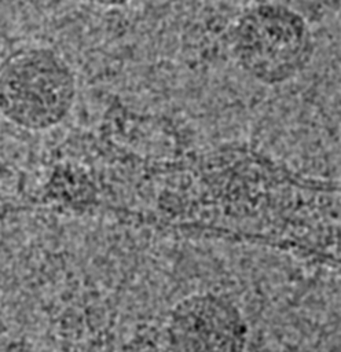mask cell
Here are the masks:
<instances>
[{
    "instance_id": "3957f363",
    "label": "cell",
    "mask_w": 341,
    "mask_h": 352,
    "mask_svg": "<svg viewBox=\"0 0 341 352\" xmlns=\"http://www.w3.org/2000/svg\"><path fill=\"white\" fill-rule=\"evenodd\" d=\"M165 334L169 352H245L249 327L234 300L202 292L173 305Z\"/></svg>"
},
{
    "instance_id": "5b68a950",
    "label": "cell",
    "mask_w": 341,
    "mask_h": 352,
    "mask_svg": "<svg viewBox=\"0 0 341 352\" xmlns=\"http://www.w3.org/2000/svg\"><path fill=\"white\" fill-rule=\"evenodd\" d=\"M89 4H94L96 7H103V8H118L129 4L132 0H85Z\"/></svg>"
},
{
    "instance_id": "277c9868",
    "label": "cell",
    "mask_w": 341,
    "mask_h": 352,
    "mask_svg": "<svg viewBox=\"0 0 341 352\" xmlns=\"http://www.w3.org/2000/svg\"><path fill=\"white\" fill-rule=\"evenodd\" d=\"M292 8L309 23L318 22L338 10L340 0H265Z\"/></svg>"
},
{
    "instance_id": "7a4b0ae2",
    "label": "cell",
    "mask_w": 341,
    "mask_h": 352,
    "mask_svg": "<svg viewBox=\"0 0 341 352\" xmlns=\"http://www.w3.org/2000/svg\"><path fill=\"white\" fill-rule=\"evenodd\" d=\"M77 96L72 65L47 45H22L0 59V114L33 132L48 131L70 114Z\"/></svg>"
},
{
    "instance_id": "6da1fadb",
    "label": "cell",
    "mask_w": 341,
    "mask_h": 352,
    "mask_svg": "<svg viewBox=\"0 0 341 352\" xmlns=\"http://www.w3.org/2000/svg\"><path fill=\"white\" fill-rule=\"evenodd\" d=\"M230 45L241 70L270 87L298 77L315 54L311 23L292 8L265 0L254 1L235 18Z\"/></svg>"
}]
</instances>
